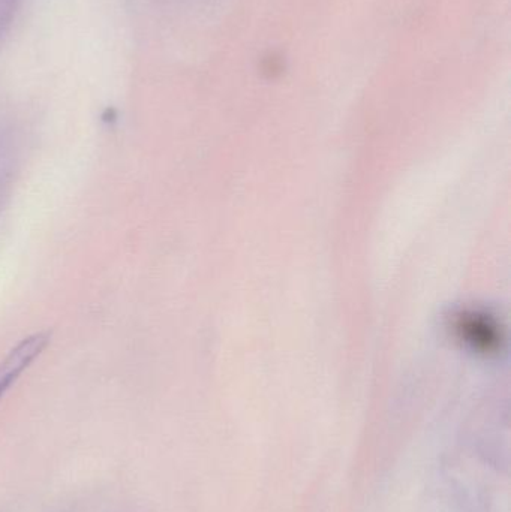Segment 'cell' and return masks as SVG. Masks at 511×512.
Returning <instances> with one entry per match:
<instances>
[{
    "label": "cell",
    "instance_id": "cell-1",
    "mask_svg": "<svg viewBox=\"0 0 511 512\" xmlns=\"http://www.w3.org/2000/svg\"><path fill=\"white\" fill-rule=\"evenodd\" d=\"M50 342V331H36L20 340L18 345L0 361V400L20 379V376L32 366L33 361L47 349Z\"/></svg>",
    "mask_w": 511,
    "mask_h": 512
}]
</instances>
